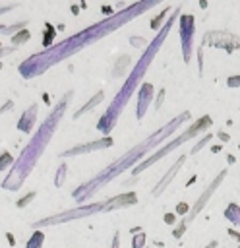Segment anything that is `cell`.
Returning <instances> with one entry per match:
<instances>
[{
	"mask_svg": "<svg viewBox=\"0 0 240 248\" xmlns=\"http://www.w3.org/2000/svg\"><path fill=\"white\" fill-rule=\"evenodd\" d=\"M43 244H45V232L43 231H35L29 236V240L25 242V248H43Z\"/></svg>",
	"mask_w": 240,
	"mask_h": 248,
	"instance_id": "16",
	"label": "cell"
},
{
	"mask_svg": "<svg viewBox=\"0 0 240 248\" xmlns=\"http://www.w3.org/2000/svg\"><path fill=\"white\" fill-rule=\"evenodd\" d=\"M184 161H186V155H180V157H178V159L174 161V165H172V167L168 169V172H166V174H165V176H163V178L159 180V184H157V186L153 188V192H151L153 196H161V194H163V192L166 190V186H168V184L172 182V178H174V176L178 174V170H180V167L184 165Z\"/></svg>",
	"mask_w": 240,
	"mask_h": 248,
	"instance_id": "13",
	"label": "cell"
},
{
	"mask_svg": "<svg viewBox=\"0 0 240 248\" xmlns=\"http://www.w3.org/2000/svg\"><path fill=\"white\" fill-rule=\"evenodd\" d=\"M225 215H226V219L228 221H232V223H236V225H240V207L238 205H228L226 207V211H225Z\"/></svg>",
	"mask_w": 240,
	"mask_h": 248,
	"instance_id": "18",
	"label": "cell"
},
{
	"mask_svg": "<svg viewBox=\"0 0 240 248\" xmlns=\"http://www.w3.org/2000/svg\"><path fill=\"white\" fill-rule=\"evenodd\" d=\"M130 43L134 45V46H137V48H141V46H147L149 43L145 41V39H141V37H130Z\"/></svg>",
	"mask_w": 240,
	"mask_h": 248,
	"instance_id": "25",
	"label": "cell"
},
{
	"mask_svg": "<svg viewBox=\"0 0 240 248\" xmlns=\"http://www.w3.org/2000/svg\"><path fill=\"white\" fill-rule=\"evenodd\" d=\"M153 91H155L153 85L147 83V81H143V85L139 87V93H137V110H135L137 120H141L145 116V112H147V108H149V105L153 101V95H155Z\"/></svg>",
	"mask_w": 240,
	"mask_h": 248,
	"instance_id": "12",
	"label": "cell"
},
{
	"mask_svg": "<svg viewBox=\"0 0 240 248\" xmlns=\"http://www.w3.org/2000/svg\"><path fill=\"white\" fill-rule=\"evenodd\" d=\"M205 41H209L213 46H221V48H226V50H234L238 46V37L230 35V33H225V31H213L209 35H205Z\"/></svg>",
	"mask_w": 240,
	"mask_h": 248,
	"instance_id": "10",
	"label": "cell"
},
{
	"mask_svg": "<svg viewBox=\"0 0 240 248\" xmlns=\"http://www.w3.org/2000/svg\"><path fill=\"white\" fill-rule=\"evenodd\" d=\"M72 97H74V91H68L60 97V101L54 105V108L48 112V116L43 120V124H39L37 132L33 134V138L29 140V143L21 149L19 157H15V163L14 167L10 169V172L6 174V178L2 180V188L4 190H10V192H15L23 186V182L27 180V176L33 172L35 165L39 163L41 155L45 153V149L48 147L54 132L58 130L62 118H64V112L66 108L70 107L72 103Z\"/></svg>",
	"mask_w": 240,
	"mask_h": 248,
	"instance_id": "2",
	"label": "cell"
},
{
	"mask_svg": "<svg viewBox=\"0 0 240 248\" xmlns=\"http://www.w3.org/2000/svg\"><path fill=\"white\" fill-rule=\"evenodd\" d=\"M186 209H188V207H186V205H184V203H182V205H178V213H184V211H186Z\"/></svg>",
	"mask_w": 240,
	"mask_h": 248,
	"instance_id": "33",
	"label": "cell"
},
{
	"mask_svg": "<svg viewBox=\"0 0 240 248\" xmlns=\"http://www.w3.org/2000/svg\"><path fill=\"white\" fill-rule=\"evenodd\" d=\"M180 12V8H176L174 10V14L165 21V25H163V29H161V33H157V37L145 46V52L141 54V58L135 62V66L132 68V72L128 74V78H126V81L122 83V87L118 89V93L114 95V99L110 101V105H108V108L105 110V114L101 116V120H99V124H97V128H99V132H103L105 136H108L112 130H114V126H116V122H118V116L122 114V110L126 108V105H128V101H130V97L135 93V89L137 87H141L143 85V78H145V72L149 70V66H151V62H153V58H155V54L159 52V48H161V45H163V41L166 39V35H168V29L172 27V23H174V19H176V14Z\"/></svg>",
	"mask_w": 240,
	"mask_h": 248,
	"instance_id": "4",
	"label": "cell"
},
{
	"mask_svg": "<svg viewBox=\"0 0 240 248\" xmlns=\"http://www.w3.org/2000/svg\"><path fill=\"white\" fill-rule=\"evenodd\" d=\"M188 118H190V112H182V114H178L176 118H172L168 124H165L163 128H159L157 132H153L147 140H143L141 143H137L135 147H132L130 151H126L122 157H118L114 163H110V165L105 167L103 170H99V174H95V176L89 178L87 182L79 184V186L72 192V198H74L77 203H83V202H87L91 196H95L101 188H105L110 180H114L118 174H122L124 170H130L132 167L135 169V167H137L135 163H137L139 159H143L151 149H155L157 145H161L163 141H166V138H168L174 130H178L180 124L186 122Z\"/></svg>",
	"mask_w": 240,
	"mask_h": 248,
	"instance_id": "3",
	"label": "cell"
},
{
	"mask_svg": "<svg viewBox=\"0 0 240 248\" xmlns=\"http://www.w3.org/2000/svg\"><path fill=\"white\" fill-rule=\"evenodd\" d=\"M163 97H165V91H163V89H161V91H159V97H157V105H155V107H157V108H159V107H161V103H163Z\"/></svg>",
	"mask_w": 240,
	"mask_h": 248,
	"instance_id": "31",
	"label": "cell"
},
{
	"mask_svg": "<svg viewBox=\"0 0 240 248\" xmlns=\"http://www.w3.org/2000/svg\"><path fill=\"white\" fill-rule=\"evenodd\" d=\"M110 248H120V232H118V231H114V234H112V244H110Z\"/></svg>",
	"mask_w": 240,
	"mask_h": 248,
	"instance_id": "28",
	"label": "cell"
},
{
	"mask_svg": "<svg viewBox=\"0 0 240 248\" xmlns=\"http://www.w3.org/2000/svg\"><path fill=\"white\" fill-rule=\"evenodd\" d=\"M215 246H217V242H215V240H213V242H209V244H207V246H205V248H215Z\"/></svg>",
	"mask_w": 240,
	"mask_h": 248,
	"instance_id": "34",
	"label": "cell"
},
{
	"mask_svg": "<svg viewBox=\"0 0 240 248\" xmlns=\"http://www.w3.org/2000/svg\"><path fill=\"white\" fill-rule=\"evenodd\" d=\"M153 4H155V2H137V4H132V6H128V8L122 10V12L112 14V16H108V17H105V19H101V21H97V23H93V25L81 29V31H77L75 35H70L68 39L60 41L58 45H50V46H46L45 50H41V52H37V54H31V56L25 58V60L19 64V68H17L19 74H21V78L31 79V78H37V76L45 74L48 68H52V66L64 62L66 58H70V56L77 54L79 50L91 46V45L97 43L99 39L110 35L112 31H116V29L122 27L126 21L134 19L135 16H139L141 12H145L147 8H151Z\"/></svg>",
	"mask_w": 240,
	"mask_h": 248,
	"instance_id": "1",
	"label": "cell"
},
{
	"mask_svg": "<svg viewBox=\"0 0 240 248\" xmlns=\"http://www.w3.org/2000/svg\"><path fill=\"white\" fill-rule=\"evenodd\" d=\"M143 242H145V232H137L132 238V248H143Z\"/></svg>",
	"mask_w": 240,
	"mask_h": 248,
	"instance_id": "24",
	"label": "cell"
},
{
	"mask_svg": "<svg viewBox=\"0 0 240 248\" xmlns=\"http://www.w3.org/2000/svg\"><path fill=\"white\" fill-rule=\"evenodd\" d=\"M209 126H211V116H201V118H199L197 122H194V124H192V126H190V128H188V130H186L184 134H180V136H178L176 140H172V141L165 143V145H163V147H159V149H157V151H155V153H153L151 157L143 159V161H141V163H139V165H137V167H135V169H134L132 172H134V174H139V172H143V170H145L147 167H151L153 163H157L159 159H163V157H165L166 153H170L172 149H176V147H178V145H182L184 141H188V140L195 138V136H197L199 132L207 130Z\"/></svg>",
	"mask_w": 240,
	"mask_h": 248,
	"instance_id": "5",
	"label": "cell"
},
{
	"mask_svg": "<svg viewBox=\"0 0 240 248\" xmlns=\"http://www.w3.org/2000/svg\"><path fill=\"white\" fill-rule=\"evenodd\" d=\"M112 143H114V141H112V138H110V136H105V138H101V140H91V141H87V143H77V145H74V147H70V149L62 151V153H60V157L87 155V153H93V151L106 149V147H110Z\"/></svg>",
	"mask_w": 240,
	"mask_h": 248,
	"instance_id": "9",
	"label": "cell"
},
{
	"mask_svg": "<svg viewBox=\"0 0 240 248\" xmlns=\"http://www.w3.org/2000/svg\"><path fill=\"white\" fill-rule=\"evenodd\" d=\"M225 174H226V170H221V172H219V176H217V178H215V180H213V182H211V184L207 186V190H205V192H203V194H201V196L197 198V202H195V203L192 205V209H190L188 217H186V219H182V221H180V225H178V227L174 229V232H172V234H174V238H180V236H182V232L186 231V227H188V225H190V223H192V221L195 219V215H197V213H199V211H201V209L205 207L207 200H209V198H211V194H213V192H215V190L219 188V184L223 182Z\"/></svg>",
	"mask_w": 240,
	"mask_h": 248,
	"instance_id": "7",
	"label": "cell"
},
{
	"mask_svg": "<svg viewBox=\"0 0 240 248\" xmlns=\"http://www.w3.org/2000/svg\"><path fill=\"white\" fill-rule=\"evenodd\" d=\"M14 8H17V4H6V6H0V16H4V14H8V12H12Z\"/></svg>",
	"mask_w": 240,
	"mask_h": 248,
	"instance_id": "29",
	"label": "cell"
},
{
	"mask_svg": "<svg viewBox=\"0 0 240 248\" xmlns=\"http://www.w3.org/2000/svg\"><path fill=\"white\" fill-rule=\"evenodd\" d=\"M14 163H15V159H14V155H12V153H8V151L0 153V172H2V170H6V169H12V167H14Z\"/></svg>",
	"mask_w": 240,
	"mask_h": 248,
	"instance_id": "19",
	"label": "cell"
},
{
	"mask_svg": "<svg viewBox=\"0 0 240 248\" xmlns=\"http://www.w3.org/2000/svg\"><path fill=\"white\" fill-rule=\"evenodd\" d=\"M66 176H68V165H66V163H62V165L58 167L56 176H54V186H56V188H62V186H64Z\"/></svg>",
	"mask_w": 240,
	"mask_h": 248,
	"instance_id": "17",
	"label": "cell"
},
{
	"mask_svg": "<svg viewBox=\"0 0 240 248\" xmlns=\"http://www.w3.org/2000/svg\"><path fill=\"white\" fill-rule=\"evenodd\" d=\"M209 140H211V136H205V138H201V141H197V143L194 145V149H192V153H197V151H199V149H201V147H203V145H205V143H207Z\"/></svg>",
	"mask_w": 240,
	"mask_h": 248,
	"instance_id": "27",
	"label": "cell"
},
{
	"mask_svg": "<svg viewBox=\"0 0 240 248\" xmlns=\"http://www.w3.org/2000/svg\"><path fill=\"white\" fill-rule=\"evenodd\" d=\"M35 198H37V192H35V190H31L29 194H25L23 198H19V200L15 202V207H17V209H21V207H27V205L31 203V200H35Z\"/></svg>",
	"mask_w": 240,
	"mask_h": 248,
	"instance_id": "21",
	"label": "cell"
},
{
	"mask_svg": "<svg viewBox=\"0 0 240 248\" xmlns=\"http://www.w3.org/2000/svg\"><path fill=\"white\" fill-rule=\"evenodd\" d=\"M29 37H31V33H29L27 29H21V31H17L15 35H12V43L17 46V45H21V43H27Z\"/></svg>",
	"mask_w": 240,
	"mask_h": 248,
	"instance_id": "20",
	"label": "cell"
},
{
	"mask_svg": "<svg viewBox=\"0 0 240 248\" xmlns=\"http://www.w3.org/2000/svg\"><path fill=\"white\" fill-rule=\"evenodd\" d=\"M194 29H195L194 16H192V14H182V16H180V41H182V54H184V62H190V58H192Z\"/></svg>",
	"mask_w": 240,
	"mask_h": 248,
	"instance_id": "8",
	"label": "cell"
},
{
	"mask_svg": "<svg viewBox=\"0 0 240 248\" xmlns=\"http://www.w3.org/2000/svg\"><path fill=\"white\" fill-rule=\"evenodd\" d=\"M165 221H166V223H174V215H172V213L165 215Z\"/></svg>",
	"mask_w": 240,
	"mask_h": 248,
	"instance_id": "32",
	"label": "cell"
},
{
	"mask_svg": "<svg viewBox=\"0 0 240 248\" xmlns=\"http://www.w3.org/2000/svg\"><path fill=\"white\" fill-rule=\"evenodd\" d=\"M168 10H170V8H165V12H163V14L159 16V17H155V19L151 21V27H153V29H157V27H159V23H161V21L165 19V14H168Z\"/></svg>",
	"mask_w": 240,
	"mask_h": 248,
	"instance_id": "26",
	"label": "cell"
},
{
	"mask_svg": "<svg viewBox=\"0 0 240 248\" xmlns=\"http://www.w3.org/2000/svg\"><path fill=\"white\" fill-rule=\"evenodd\" d=\"M103 99H105V93H103V91H97V93H95V95H93V97H91V99H89V101H87L79 110H75V112H74V120L81 118L85 112H91V110H93V108H95Z\"/></svg>",
	"mask_w": 240,
	"mask_h": 248,
	"instance_id": "15",
	"label": "cell"
},
{
	"mask_svg": "<svg viewBox=\"0 0 240 248\" xmlns=\"http://www.w3.org/2000/svg\"><path fill=\"white\" fill-rule=\"evenodd\" d=\"M137 203V194L135 192H124V194H118L110 200H105V213L106 211H116L120 207H130V205H135Z\"/></svg>",
	"mask_w": 240,
	"mask_h": 248,
	"instance_id": "11",
	"label": "cell"
},
{
	"mask_svg": "<svg viewBox=\"0 0 240 248\" xmlns=\"http://www.w3.org/2000/svg\"><path fill=\"white\" fill-rule=\"evenodd\" d=\"M23 27H25V23H15V25H0V31H2L4 35H12L15 29H19V31H21Z\"/></svg>",
	"mask_w": 240,
	"mask_h": 248,
	"instance_id": "23",
	"label": "cell"
},
{
	"mask_svg": "<svg viewBox=\"0 0 240 248\" xmlns=\"http://www.w3.org/2000/svg\"><path fill=\"white\" fill-rule=\"evenodd\" d=\"M126 66H130V58L124 54V56H120V60L116 62V68H114V76H120V74L126 70Z\"/></svg>",
	"mask_w": 240,
	"mask_h": 248,
	"instance_id": "22",
	"label": "cell"
},
{
	"mask_svg": "<svg viewBox=\"0 0 240 248\" xmlns=\"http://www.w3.org/2000/svg\"><path fill=\"white\" fill-rule=\"evenodd\" d=\"M37 112H39V107L37 105H31L29 108H25L17 120V130L23 132V134H31L33 132V126L37 122Z\"/></svg>",
	"mask_w": 240,
	"mask_h": 248,
	"instance_id": "14",
	"label": "cell"
},
{
	"mask_svg": "<svg viewBox=\"0 0 240 248\" xmlns=\"http://www.w3.org/2000/svg\"><path fill=\"white\" fill-rule=\"evenodd\" d=\"M14 50H15V46H8V48L6 46H0V58L6 56V54H10V52H14Z\"/></svg>",
	"mask_w": 240,
	"mask_h": 248,
	"instance_id": "30",
	"label": "cell"
},
{
	"mask_svg": "<svg viewBox=\"0 0 240 248\" xmlns=\"http://www.w3.org/2000/svg\"><path fill=\"white\" fill-rule=\"evenodd\" d=\"M95 213H105V202H93V203H83V205H77L74 209H66V211H60L56 215H50V217H45V219H39L35 221L31 227L35 231H41L43 227H54V225H62V223H68V221H75V219H83V217H91Z\"/></svg>",
	"mask_w": 240,
	"mask_h": 248,
	"instance_id": "6",
	"label": "cell"
}]
</instances>
